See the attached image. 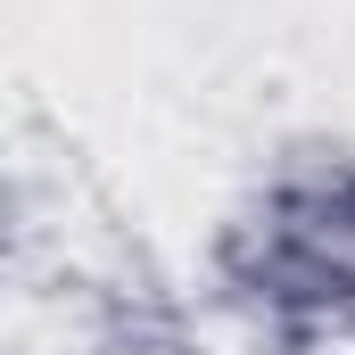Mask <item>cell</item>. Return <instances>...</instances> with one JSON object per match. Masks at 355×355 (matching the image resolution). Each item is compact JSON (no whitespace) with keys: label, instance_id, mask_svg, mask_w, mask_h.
<instances>
[]
</instances>
